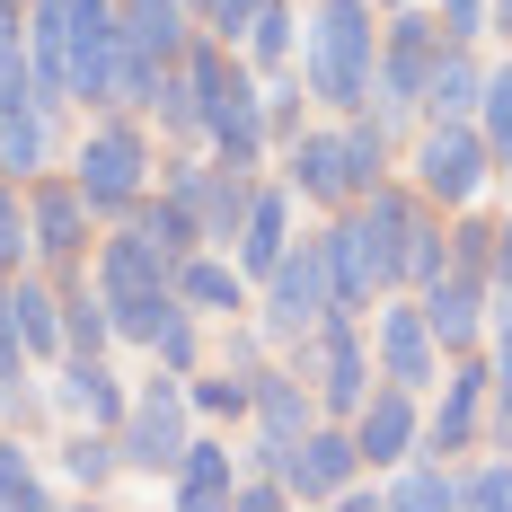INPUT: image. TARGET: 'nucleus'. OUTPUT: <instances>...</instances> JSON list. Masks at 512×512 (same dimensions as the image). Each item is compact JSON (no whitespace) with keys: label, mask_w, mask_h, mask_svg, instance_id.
<instances>
[{"label":"nucleus","mask_w":512,"mask_h":512,"mask_svg":"<svg viewBox=\"0 0 512 512\" xmlns=\"http://www.w3.org/2000/svg\"><path fill=\"white\" fill-rule=\"evenodd\" d=\"M309 80H301V62H292V71H265V142H274V151H292V142H301L309 133Z\"/></svg>","instance_id":"nucleus-37"},{"label":"nucleus","mask_w":512,"mask_h":512,"mask_svg":"<svg viewBox=\"0 0 512 512\" xmlns=\"http://www.w3.org/2000/svg\"><path fill=\"white\" fill-rule=\"evenodd\" d=\"M212 318L204 309H168V318H159V336H151V362H168V371H195V362H212V336H204Z\"/></svg>","instance_id":"nucleus-40"},{"label":"nucleus","mask_w":512,"mask_h":512,"mask_svg":"<svg viewBox=\"0 0 512 512\" xmlns=\"http://www.w3.org/2000/svg\"><path fill=\"white\" fill-rule=\"evenodd\" d=\"M380 9H407V0H380Z\"/></svg>","instance_id":"nucleus-50"},{"label":"nucleus","mask_w":512,"mask_h":512,"mask_svg":"<svg viewBox=\"0 0 512 512\" xmlns=\"http://www.w3.org/2000/svg\"><path fill=\"white\" fill-rule=\"evenodd\" d=\"M186 398H195V424H221V433H248V407H256V371H239V362H195V371H186Z\"/></svg>","instance_id":"nucleus-26"},{"label":"nucleus","mask_w":512,"mask_h":512,"mask_svg":"<svg viewBox=\"0 0 512 512\" xmlns=\"http://www.w3.org/2000/svg\"><path fill=\"white\" fill-rule=\"evenodd\" d=\"M274 177H283L309 212H345V204H354V177H345V124H336V115L309 124L292 151H274Z\"/></svg>","instance_id":"nucleus-18"},{"label":"nucleus","mask_w":512,"mask_h":512,"mask_svg":"<svg viewBox=\"0 0 512 512\" xmlns=\"http://www.w3.org/2000/svg\"><path fill=\"white\" fill-rule=\"evenodd\" d=\"M301 80L318 115H362L380 89V0H309L301 9Z\"/></svg>","instance_id":"nucleus-1"},{"label":"nucleus","mask_w":512,"mask_h":512,"mask_svg":"<svg viewBox=\"0 0 512 512\" xmlns=\"http://www.w3.org/2000/svg\"><path fill=\"white\" fill-rule=\"evenodd\" d=\"M177 301L186 309H204L212 327H221V318H248L256 309V283H248V265H239V256L230 248H195V256H177Z\"/></svg>","instance_id":"nucleus-21"},{"label":"nucleus","mask_w":512,"mask_h":512,"mask_svg":"<svg viewBox=\"0 0 512 512\" xmlns=\"http://www.w3.org/2000/svg\"><path fill=\"white\" fill-rule=\"evenodd\" d=\"M98 212L80 195V177L71 168H45V177H27V239H36V265L45 274H71V265H89L98 248Z\"/></svg>","instance_id":"nucleus-9"},{"label":"nucleus","mask_w":512,"mask_h":512,"mask_svg":"<svg viewBox=\"0 0 512 512\" xmlns=\"http://www.w3.org/2000/svg\"><path fill=\"white\" fill-rule=\"evenodd\" d=\"M283 362L309 380L318 415H345V424H354V407L371 398V380H380V362H371V318H345V309H327L301 345H283Z\"/></svg>","instance_id":"nucleus-6"},{"label":"nucleus","mask_w":512,"mask_h":512,"mask_svg":"<svg viewBox=\"0 0 512 512\" xmlns=\"http://www.w3.org/2000/svg\"><path fill=\"white\" fill-rule=\"evenodd\" d=\"M460 512H512V451H468L460 460Z\"/></svg>","instance_id":"nucleus-39"},{"label":"nucleus","mask_w":512,"mask_h":512,"mask_svg":"<svg viewBox=\"0 0 512 512\" xmlns=\"http://www.w3.org/2000/svg\"><path fill=\"white\" fill-rule=\"evenodd\" d=\"M0 424H18V433H36V424H45V389H36V380H18V389H0Z\"/></svg>","instance_id":"nucleus-45"},{"label":"nucleus","mask_w":512,"mask_h":512,"mask_svg":"<svg viewBox=\"0 0 512 512\" xmlns=\"http://www.w3.org/2000/svg\"><path fill=\"white\" fill-rule=\"evenodd\" d=\"M495 318H512V283H504V292H495Z\"/></svg>","instance_id":"nucleus-49"},{"label":"nucleus","mask_w":512,"mask_h":512,"mask_svg":"<svg viewBox=\"0 0 512 512\" xmlns=\"http://www.w3.org/2000/svg\"><path fill=\"white\" fill-rule=\"evenodd\" d=\"M142 115H151V133L168 142V151L204 142V124H195V80H186V62H168V71L151 80V98H142Z\"/></svg>","instance_id":"nucleus-33"},{"label":"nucleus","mask_w":512,"mask_h":512,"mask_svg":"<svg viewBox=\"0 0 512 512\" xmlns=\"http://www.w3.org/2000/svg\"><path fill=\"white\" fill-rule=\"evenodd\" d=\"M309 424H318V398H309V380L292 362H256V407H248V468H283L292 460V442H301Z\"/></svg>","instance_id":"nucleus-12"},{"label":"nucleus","mask_w":512,"mask_h":512,"mask_svg":"<svg viewBox=\"0 0 512 512\" xmlns=\"http://www.w3.org/2000/svg\"><path fill=\"white\" fill-rule=\"evenodd\" d=\"M477 133L495 151V177H512V53L486 62V89H477Z\"/></svg>","instance_id":"nucleus-36"},{"label":"nucleus","mask_w":512,"mask_h":512,"mask_svg":"<svg viewBox=\"0 0 512 512\" xmlns=\"http://www.w3.org/2000/svg\"><path fill=\"white\" fill-rule=\"evenodd\" d=\"M292 204H301V195H292V186H283V177H256V204H248V230H239V239H230V256H239V265H248V283H265V274H274V256L292 248V239H301V230H292Z\"/></svg>","instance_id":"nucleus-22"},{"label":"nucleus","mask_w":512,"mask_h":512,"mask_svg":"<svg viewBox=\"0 0 512 512\" xmlns=\"http://www.w3.org/2000/svg\"><path fill=\"white\" fill-rule=\"evenodd\" d=\"M53 407L71 415V424H124V407H133V380L115 371L106 354H62L53 362Z\"/></svg>","instance_id":"nucleus-20"},{"label":"nucleus","mask_w":512,"mask_h":512,"mask_svg":"<svg viewBox=\"0 0 512 512\" xmlns=\"http://www.w3.org/2000/svg\"><path fill=\"white\" fill-rule=\"evenodd\" d=\"M9 309H18V336H27L36 371H53L62 362V283H53L45 265H18L9 274Z\"/></svg>","instance_id":"nucleus-24"},{"label":"nucleus","mask_w":512,"mask_h":512,"mask_svg":"<svg viewBox=\"0 0 512 512\" xmlns=\"http://www.w3.org/2000/svg\"><path fill=\"white\" fill-rule=\"evenodd\" d=\"M27 62H36V89L53 115H80L71 106V9L62 0H27Z\"/></svg>","instance_id":"nucleus-23"},{"label":"nucleus","mask_w":512,"mask_h":512,"mask_svg":"<svg viewBox=\"0 0 512 512\" xmlns=\"http://www.w3.org/2000/svg\"><path fill=\"white\" fill-rule=\"evenodd\" d=\"M504 283H512V212L495 221V292H504Z\"/></svg>","instance_id":"nucleus-46"},{"label":"nucleus","mask_w":512,"mask_h":512,"mask_svg":"<svg viewBox=\"0 0 512 512\" xmlns=\"http://www.w3.org/2000/svg\"><path fill=\"white\" fill-rule=\"evenodd\" d=\"M71 177H80V195L98 221H124V212L142 204L159 186V133L142 106H98V115H80V142L62 159Z\"/></svg>","instance_id":"nucleus-2"},{"label":"nucleus","mask_w":512,"mask_h":512,"mask_svg":"<svg viewBox=\"0 0 512 512\" xmlns=\"http://www.w3.org/2000/svg\"><path fill=\"white\" fill-rule=\"evenodd\" d=\"M115 18H124V45L142 62H186V45L204 36L186 0H115Z\"/></svg>","instance_id":"nucleus-25"},{"label":"nucleus","mask_w":512,"mask_h":512,"mask_svg":"<svg viewBox=\"0 0 512 512\" xmlns=\"http://www.w3.org/2000/svg\"><path fill=\"white\" fill-rule=\"evenodd\" d=\"M62 133H71V115H53L36 89H9V98H0V168H9V177L62 168Z\"/></svg>","instance_id":"nucleus-19"},{"label":"nucleus","mask_w":512,"mask_h":512,"mask_svg":"<svg viewBox=\"0 0 512 512\" xmlns=\"http://www.w3.org/2000/svg\"><path fill=\"white\" fill-rule=\"evenodd\" d=\"M62 283V354H115V318H106V292L89 265L53 274Z\"/></svg>","instance_id":"nucleus-27"},{"label":"nucleus","mask_w":512,"mask_h":512,"mask_svg":"<svg viewBox=\"0 0 512 512\" xmlns=\"http://www.w3.org/2000/svg\"><path fill=\"white\" fill-rule=\"evenodd\" d=\"M239 53H248L256 80H265V71H292V62H301V0H265L248 18V36H239Z\"/></svg>","instance_id":"nucleus-31"},{"label":"nucleus","mask_w":512,"mask_h":512,"mask_svg":"<svg viewBox=\"0 0 512 512\" xmlns=\"http://www.w3.org/2000/svg\"><path fill=\"white\" fill-rule=\"evenodd\" d=\"M495 36H504V45H512V0H495Z\"/></svg>","instance_id":"nucleus-47"},{"label":"nucleus","mask_w":512,"mask_h":512,"mask_svg":"<svg viewBox=\"0 0 512 512\" xmlns=\"http://www.w3.org/2000/svg\"><path fill=\"white\" fill-rule=\"evenodd\" d=\"M371 362H380V380H398V389H433L442 380V336H433V318L415 292H380L371 301Z\"/></svg>","instance_id":"nucleus-11"},{"label":"nucleus","mask_w":512,"mask_h":512,"mask_svg":"<svg viewBox=\"0 0 512 512\" xmlns=\"http://www.w3.org/2000/svg\"><path fill=\"white\" fill-rule=\"evenodd\" d=\"M318 265H327V309H345V318H371V301L389 292V265H380L354 204L318 221Z\"/></svg>","instance_id":"nucleus-13"},{"label":"nucleus","mask_w":512,"mask_h":512,"mask_svg":"<svg viewBox=\"0 0 512 512\" xmlns=\"http://www.w3.org/2000/svg\"><path fill=\"white\" fill-rule=\"evenodd\" d=\"M239 477H248V451H230V433H221V424H195V442H186L177 468L159 477V495H168L177 512H230Z\"/></svg>","instance_id":"nucleus-14"},{"label":"nucleus","mask_w":512,"mask_h":512,"mask_svg":"<svg viewBox=\"0 0 512 512\" xmlns=\"http://www.w3.org/2000/svg\"><path fill=\"white\" fill-rule=\"evenodd\" d=\"M477 89H486V53L451 36V53L433 62V89H424V115H442V124H451V115H477Z\"/></svg>","instance_id":"nucleus-32"},{"label":"nucleus","mask_w":512,"mask_h":512,"mask_svg":"<svg viewBox=\"0 0 512 512\" xmlns=\"http://www.w3.org/2000/svg\"><path fill=\"white\" fill-rule=\"evenodd\" d=\"M398 168L415 177V195L442 212L460 204H486V186H495V151H486V133H477V115H424L407 133V151H398Z\"/></svg>","instance_id":"nucleus-5"},{"label":"nucleus","mask_w":512,"mask_h":512,"mask_svg":"<svg viewBox=\"0 0 512 512\" xmlns=\"http://www.w3.org/2000/svg\"><path fill=\"white\" fill-rule=\"evenodd\" d=\"M424 318H433V336H442V354H477L486 336H495V274H468V265H442L424 292Z\"/></svg>","instance_id":"nucleus-17"},{"label":"nucleus","mask_w":512,"mask_h":512,"mask_svg":"<svg viewBox=\"0 0 512 512\" xmlns=\"http://www.w3.org/2000/svg\"><path fill=\"white\" fill-rule=\"evenodd\" d=\"M354 442H362V468L389 477L398 460L424 451V389H398V380H371V398L354 407Z\"/></svg>","instance_id":"nucleus-16"},{"label":"nucleus","mask_w":512,"mask_h":512,"mask_svg":"<svg viewBox=\"0 0 512 512\" xmlns=\"http://www.w3.org/2000/svg\"><path fill=\"white\" fill-rule=\"evenodd\" d=\"M318 318H327V265H318V230H309V239H292V248L274 256V274L256 283V327H265V345L283 354V345H301Z\"/></svg>","instance_id":"nucleus-10"},{"label":"nucleus","mask_w":512,"mask_h":512,"mask_svg":"<svg viewBox=\"0 0 512 512\" xmlns=\"http://www.w3.org/2000/svg\"><path fill=\"white\" fill-rule=\"evenodd\" d=\"M186 442H195V398H186V371L151 362V380H133V407H124V424H115V451H124V468H133V477H168Z\"/></svg>","instance_id":"nucleus-7"},{"label":"nucleus","mask_w":512,"mask_h":512,"mask_svg":"<svg viewBox=\"0 0 512 512\" xmlns=\"http://www.w3.org/2000/svg\"><path fill=\"white\" fill-rule=\"evenodd\" d=\"M18 504H53V477L36 468V442L9 424L0 433V512H18Z\"/></svg>","instance_id":"nucleus-38"},{"label":"nucleus","mask_w":512,"mask_h":512,"mask_svg":"<svg viewBox=\"0 0 512 512\" xmlns=\"http://www.w3.org/2000/svg\"><path fill=\"white\" fill-rule=\"evenodd\" d=\"M451 53V27L433 0H407V9H380V89H371V115L415 133L424 124V89H433V62Z\"/></svg>","instance_id":"nucleus-4"},{"label":"nucleus","mask_w":512,"mask_h":512,"mask_svg":"<svg viewBox=\"0 0 512 512\" xmlns=\"http://www.w3.org/2000/svg\"><path fill=\"white\" fill-rule=\"evenodd\" d=\"M354 477H362V442H354V424H345V415H318L301 442H292V460H283L292 504H336Z\"/></svg>","instance_id":"nucleus-15"},{"label":"nucleus","mask_w":512,"mask_h":512,"mask_svg":"<svg viewBox=\"0 0 512 512\" xmlns=\"http://www.w3.org/2000/svg\"><path fill=\"white\" fill-rule=\"evenodd\" d=\"M433 9H442V27H451L460 45H486V36H495V0H433Z\"/></svg>","instance_id":"nucleus-44"},{"label":"nucleus","mask_w":512,"mask_h":512,"mask_svg":"<svg viewBox=\"0 0 512 512\" xmlns=\"http://www.w3.org/2000/svg\"><path fill=\"white\" fill-rule=\"evenodd\" d=\"M18 18H27V0H0V27H18Z\"/></svg>","instance_id":"nucleus-48"},{"label":"nucleus","mask_w":512,"mask_h":512,"mask_svg":"<svg viewBox=\"0 0 512 512\" xmlns=\"http://www.w3.org/2000/svg\"><path fill=\"white\" fill-rule=\"evenodd\" d=\"M256 9H265V0H195V27H204V36H221V45H239Z\"/></svg>","instance_id":"nucleus-43"},{"label":"nucleus","mask_w":512,"mask_h":512,"mask_svg":"<svg viewBox=\"0 0 512 512\" xmlns=\"http://www.w3.org/2000/svg\"><path fill=\"white\" fill-rule=\"evenodd\" d=\"M336 124H345V177H354V204H362L380 177H398V151H407V142H398V124H380L371 106H362V115H336Z\"/></svg>","instance_id":"nucleus-29"},{"label":"nucleus","mask_w":512,"mask_h":512,"mask_svg":"<svg viewBox=\"0 0 512 512\" xmlns=\"http://www.w3.org/2000/svg\"><path fill=\"white\" fill-rule=\"evenodd\" d=\"M442 265H451V212L424 204V212H415V230H407V256H398V292H424Z\"/></svg>","instance_id":"nucleus-35"},{"label":"nucleus","mask_w":512,"mask_h":512,"mask_svg":"<svg viewBox=\"0 0 512 512\" xmlns=\"http://www.w3.org/2000/svg\"><path fill=\"white\" fill-rule=\"evenodd\" d=\"M53 460H62V486L71 495H115V477H124V451H115L106 424H71Z\"/></svg>","instance_id":"nucleus-28"},{"label":"nucleus","mask_w":512,"mask_h":512,"mask_svg":"<svg viewBox=\"0 0 512 512\" xmlns=\"http://www.w3.org/2000/svg\"><path fill=\"white\" fill-rule=\"evenodd\" d=\"M36 265V239H27V177L0 168V274Z\"/></svg>","instance_id":"nucleus-41"},{"label":"nucleus","mask_w":512,"mask_h":512,"mask_svg":"<svg viewBox=\"0 0 512 512\" xmlns=\"http://www.w3.org/2000/svg\"><path fill=\"white\" fill-rule=\"evenodd\" d=\"M380 504H389V512H451V504H460V468L415 451V460H398L389 477H380Z\"/></svg>","instance_id":"nucleus-30"},{"label":"nucleus","mask_w":512,"mask_h":512,"mask_svg":"<svg viewBox=\"0 0 512 512\" xmlns=\"http://www.w3.org/2000/svg\"><path fill=\"white\" fill-rule=\"evenodd\" d=\"M230 512H292L283 468H248V477H239V495H230Z\"/></svg>","instance_id":"nucleus-42"},{"label":"nucleus","mask_w":512,"mask_h":512,"mask_svg":"<svg viewBox=\"0 0 512 512\" xmlns=\"http://www.w3.org/2000/svg\"><path fill=\"white\" fill-rule=\"evenodd\" d=\"M89 274H98V292H106L115 345H142V354H151L159 318L177 309V256L151 248L133 221H106V230H98V248H89Z\"/></svg>","instance_id":"nucleus-3"},{"label":"nucleus","mask_w":512,"mask_h":512,"mask_svg":"<svg viewBox=\"0 0 512 512\" xmlns=\"http://www.w3.org/2000/svg\"><path fill=\"white\" fill-rule=\"evenodd\" d=\"M486 407H495L486 345H477V354H451V362H442V380L424 389V460L460 468L468 451H486Z\"/></svg>","instance_id":"nucleus-8"},{"label":"nucleus","mask_w":512,"mask_h":512,"mask_svg":"<svg viewBox=\"0 0 512 512\" xmlns=\"http://www.w3.org/2000/svg\"><path fill=\"white\" fill-rule=\"evenodd\" d=\"M124 221H133L151 248H168V256H195V248H204V221H195V204H177L168 186H151V195L124 212Z\"/></svg>","instance_id":"nucleus-34"}]
</instances>
